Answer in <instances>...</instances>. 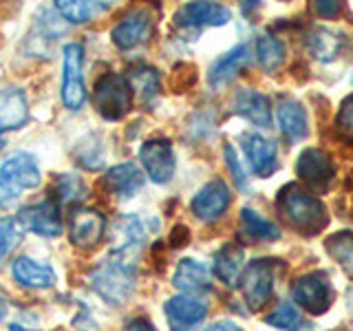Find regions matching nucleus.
<instances>
[{
  "mask_svg": "<svg viewBox=\"0 0 353 331\" xmlns=\"http://www.w3.org/2000/svg\"><path fill=\"white\" fill-rule=\"evenodd\" d=\"M196 84V66L190 62H179L170 73V88L174 93H185Z\"/></svg>",
  "mask_w": 353,
  "mask_h": 331,
  "instance_id": "34",
  "label": "nucleus"
},
{
  "mask_svg": "<svg viewBox=\"0 0 353 331\" xmlns=\"http://www.w3.org/2000/svg\"><path fill=\"white\" fill-rule=\"evenodd\" d=\"M336 163L329 157L325 150L320 148H305L298 154L296 161V174L309 190H314L318 194L327 192L331 183L336 179Z\"/></svg>",
  "mask_w": 353,
  "mask_h": 331,
  "instance_id": "6",
  "label": "nucleus"
},
{
  "mask_svg": "<svg viewBox=\"0 0 353 331\" xmlns=\"http://www.w3.org/2000/svg\"><path fill=\"white\" fill-rule=\"evenodd\" d=\"M152 33V18L146 9H135L130 11V14L117 22L110 31V38H113L115 47L121 49V51H130L139 47V44L148 42Z\"/></svg>",
  "mask_w": 353,
  "mask_h": 331,
  "instance_id": "16",
  "label": "nucleus"
},
{
  "mask_svg": "<svg viewBox=\"0 0 353 331\" xmlns=\"http://www.w3.org/2000/svg\"><path fill=\"white\" fill-rule=\"evenodd\" d=\"M139 161L148 179H152L154 183H168L176 168L174 150L168 139H148L146 143H141Z\"/></svg>",
  "mask_w": 353,
  "mask_h": 331,
  "instance_id": "9",
  "label": "nucleus"
},
{
  "mask_svg": "<svg viewBox=\"0 0 353 331\" xmlns=\"http://www.w3.org/2000/svg\"><path fill=\"white\" fill-rule=\"evenodd\" d=\"M27 119H29L27 95L14 86L0 88V132L25 126Z\"/></svg>",
  "mask_w": 353,
  "mask_h": 331,
  "instance_id": "19",
  "label": "nucleus"
},
{
  "mask_svg": "<svg viewBox=\"0 0 353 331\" xmlns=\"http://www.w3.org/2000/svg\"><path fill=\"white\" fill-rule=\"evenodd\" d=\"M0 146H3V143H0Z\"/></svg>",
  "mask_w": 353,
  "mask_h": 331,
  "instance_id": "45",
  "label": "nucleus"
},
{
  "mask_svg": "<svg viewBox=\"0 0 353 331\" xmlns=\"http://www.w3.org/2000/svg\"><path fill=\"white\" fill-rule=\"evenodd\" d=\"M256 55L263 71L276 73L285 62V44L281 42V38L272 36V33H263L256 40Z\"/></svg>",
  "mask_w": 353,
  "mask_h": 331,
  "instance_id": "30",
  "label": "nucleus"
},
{
  "mask_svg": "<svg viewBox=\"0 0 353 331\" xmlns=\"http://www.w3.org/2000/svg\"><path fill=\"white\" fill-rule=\"evenodd\" d=\"M110 9V3H91V0H58L55 11L73 25H84V22L97 18L99 14Z\"/></svg>",
  "mask_w": 353,
  "mask_h": 331,
  "instance_id": "28",
  "label": "nucleus"
},
{
  "mask_svg": "<svg viewBox=\"0 0 353 331\" xmlns=\"http://www.w3.org/2000/svg\"><path fill=\"white\" fill-rule=\"evenodd\" d=\"M132 104V86L126 75L104 73L93 86V106L106 121L124 117Z\"/></svg>",
  "mask_w": 353,
  "mask_h": 331,
  "instance_id": "3",
  "label": "nucleus"
},
{
  "mask_svg": "<svg viewBox=\"0 0 353 331\" xmlns=\"http://www.w3.org/2000/svg\"><path fill=\"white\" fill-rule=\"evenodd\" d=\"M205 331H243L236 323H232V320H219V323L205 327Z\"/></svg>",
  "mask_w": 353,
  "mask_h": 331,
  "instance_id": "41",
  "label": "nucleus"
},
{
  "mask_svg": "<svg viewBox=\"0 0 353 331\" xmlns=\"http://www.w3.org/2000/svg\"><path fill=\"white\" fill-rule=\"evenodd\" d=\"M11 274L18 285L29 290H49L55 285V272L49 265L33 261L31 257H18L11 265Z\"/></svg>",
  "mask_w": 353,
  "mask_h": 331,
  "instance_id": "22",
  "label": "nucleus"
},
{
  "mask_svg": "<svg viewBox=\"0 0 353 331\" xmlns=\"http://www.w3.org/2000/svg\"><path fill=\"white\" fill-rule=\"evenodd\" d=\"M274 259H256L241 272L239 285L252 312H259L270 303L274 294Z\"/></svg>",
  "mask_w": 353,
  "mask_h": 331,
  "instance_id": "5",
  "label": "nucleus"
},
{
  "mask_svg": "<svg viewBox=\"0 0 353 331\" xmlns=\"http://www.w3.org/2000/svg\"><path fill=\"white\" fill-rule=\"evenodd\" d=\"M241 148L245 152V157L252 166L254 174H259L261 179H268L279 168V148L276 143L263 137L256 130H248L241 135Z\"/></svg>",
  "mask_w": 353,
  "mask_h": 331,
  "instance_id": "11",
  "label": "nucleus"
},
{
  "mask_svg": "<svg viewBox=\"0 0 353 331\" xmlns=\"http://www.w3.org/2000/svg\"><path fill=\"white\" fill-rule=\"evenodd\" d=\"M126 331H157V327H154L148 318H132L126 325Z\"/></svg>",
  "mask_w": 353,
  "mask_h": 331,
  "instance_id": "40",
  "label": "nucleus"
},
{
  "mask_svg": "<svg viewBox=\"0 0 353 331\" xmlns=\"http://www.w3.org/2000/svg\"><path fill=\"white\" fill-rule=\"evenodd\" d=\"M172 285L188 296L205 294L212 290V274H210V270L201 261L183 259L179 265H176V272L172 276Z\"/></svg>",
  "mask_w": 353,
  "mask_h": 331,
  "instance_id": "17",
  "label": "nucleus"
},
{
  "mask_svg": "<svg viewBox=\"0 0 353 331\" xmlns=\"http://www.w3.org/2000/svg\"><path fill=\"white\" fill-rule=\"evenodd\" d=\"M351 179H353V177H351ZM351 185H353V181H351Z\"/></svg>",
  "mask_w": 353,
  "mask_h": 331,
  "instance_id": "44",
  "label": "nucleus"
},
{
  "mask_svg": "<svg viewBox=\"0 0 353 331\" xmlns=\"http://www.w3.org/2000/svg\"><path fill=\"white\" fill-rule=\"evenodd\" d=\"M7 316V301H5V296L0 294V320H3Z\"/></svg>",
  "mask_w": 353,
  "mask_h": 331,
  "instance_id": "42",
  "label": "nucleus"
},
{
  "mask_svg": "<svg viewBox=\"0 0 353 331\" xmlns=\"http://www.w3.org/2000/svg\"><path fill=\"white\" fill-rule=\"evenodd\" d=\"M11 331H33V329H27V327H20V325H11Z\"/></svg>",
  "mask_w": 353,
  "mask_h": 331,
  "instance_id": "43",
  "label": "nucleus"
},
{
  "mask_svg": "<svg viewBox=\"0 0 353 331\" xmlns=\"http://www.w3.org/2000/svg\"><path fill=\"white\" fill-rule=\"evenodd\" d=\"M243 259H245L243 250L234 243H228L214 254V274L228 287H236L243 272Z\"/></svg>",
  "mask_w": 353,
  "mask_h": 331,
  "instance_id": "25",
  "label": "nucleus"
},
{
  "mask_svg": "<svg viewBox=\"0 0 353 331\" xmlns=\"http://www.w3.org/2000/svg\"><path fill=\"white\" fill-rule=\"evenodd\" d=\"M230 203H232V194H230L228 183L223 179H212L194 194L190 208H192V214L199 221L214 223V221H219L228 212Z\"/></svg>",
  "mask_w": 353,
  "mask_h": 331,
  "instance_id": "12",
  "label": "nucleus"
},
{
  "mask_svg": "<svg viewBox=\"0 0 353 331\" xmlns=\"http://www.w3.org/2000/svg\"><path fill=\"white\" fill-rule=\"evenodd\" d=\"M104 228H106V219L102 212H97V210L84 208V205H77L71 210L69 239L75 248H80V250L95 248L104 234Z\"/></svg>",
  "mask_w": 353,
  "mask_h": 331,
  "instance_id": "13",
  "label": "nucleus"
},
{
  "mask_svg": "<svg viewBox=\"0 0 353 331\" xmlns=\"http://www.w3.org/2000/svg\"><path fill=\"white\" fill-rule=\"evenodd\" d=\"M276 117H279V128L287 141H301L309 132L307 110L298 99H281L279 108H276Z\"/></svg>",
  "mask_w": 353,
  "mask_h": 331,
  "instance_id": "20",
  "label": "nucleus"
},
{
  "mask_svg": "<svg viewBox=\"0 0 353 331\" xmlns=\"http://www.w3.org/2000/svg\"><path fill=\"white\" fill-rule=\"evenodd\" d=\"M325 248L331 257L342 265V270L353 274V234L351 232H338V234L329 237Z\"/></svg>",
  "mask_w": 353,
  "mask_h": 331,
  "instance_id": "31",
  "label": "nucleus"
},
{
  "mask_svg": "<svg viewBox=\"0 0 353 331\" xmlns=\"http://www.w3.org/2000/svg\"><path fill=\"white\" fill-rule=\"evenodd\" d=\"M146 241V225L135 214H124L115 223V248L110 252H124L139 257V250Z\"/></svg>",
  "mask_w": 353,
  "mask_h": 331,
  "instance_id": "24",
  "label": "nucleus"
},
{
  "mask_svg": "<svg viewBox=\"0 0 353 331\" xmlns=\"http://www.w3.org/2000/svg\"><path fill=\"white\" fill-rule=\"evenodd\" d=\"M232 18V11L216 3H188L176 11L174 22L183 29L223 27Z\"/></svg>",
  "mask_w": 353,
  "mask_h": 331,
  "instance_id": "15",
  "label": "nucleus"
},
{
  "mask_svg": "<svg viewBox=\"0 0 353 331\" xmlns=\"http://www.w3.org/2000/svg\"><path fill=\"white\" fill-rule=\"evenodd\" d=\"M250 58L252 55H250L248 44H239V47L230 49L225 55H221V58L212 64V69H210V75H208L210 84L225 86L250 64Z\"/></svg>",
  "mask_w": 353,
  "mask_h": 331,
  "instance_id": "23",
  "label": "nucleus"
},
{
  "mask_svg": "<svg viewBox=\"0 0 353 331\" xmlns=\"http://www.w3.org/2000/svg\"><path fill=\"white\" fill-rule=\"evenodd\" d=\"M276 210L287 223L305 237H314L329 225L325 203L298 183H287L281 188V192L276 194Z\"/></svg>",
  "mask_w": 353,
  "mask_h": 331,
  "instance_id": "2",
  "label": "nucleus"
},
{
  "mask_svg": "<svg viewBox=\"0 0 353 331\" xmlns=\"http://www.w3.org/2000/svg\"><path fill=\"white\" fill-rule=\"evenodd\" d=\"M128 82L132 86V91H137L143 104H152L159 95L161 88V77L159 71L152 69L148 64H137L128 71Z\"/></svg>",
  "mask_w": 353,
  "mask_h": 331,
  "instance_id": "27",
  "label": "nucleus"
},
{
  "mask_svg": "<svg viewBox=\"0 0 353 331\" xmlns=\"http://www.w3.org/2000/svg\"><path fill=\"white\" fill-rule=\"evenodd\" d=\"M294 301L312 316L325 314L331 307V285L323 274H305L292 287Z\"/></svg>",
  "mask_w": 353,
  "mask_h": 331,
  "instance_id": "10",
  "label": "nucleus"
},
{
  "mask_svg": "<svg viewBox=\"0 0 353 331\" xmlns=\"http://www.w3.org/2000/svg\"><path fill=\"white\" fill-rule=\"evenodd\" d=\"M55 188H58V201H73V199H82L86 194V188L82 183L80 177L73 174H62L58 181H55Z\"/></svg>",
  "mask_w": 353,
  "mask_h": 331,
  "instance_id": "35",
  "label": "nucleus"
},
{
  "mask_svg": "<svg viewBox=\"0 0 353 331\" xmlns=\"http://www.w3.org/2000/svg\"><path fill=\"white\" fill-rule=\"evenodd\" d=\"M84 47L80 42H69L64 47V66H62V102L69 110H80L86 99L84 84Z\"/></svg>",
  "mask_w": 353,
  "mask_h": 331,
  "instance_id": "7",
  "label": "nucleus"
},
{
  "mask_svg": "<svg viewBox=\"0 0 353 331\" xmlns=\"http://www.w3.org/2000/svg\"><path fill=\"white\" fill-rule=\"evenodd\" d=\"M143 172L137 168L132 161L126 163H117L113 166L106 177H104V185L110 194H115L117 199H130L135 197L141 188H143Z\"/></svg>",
  "mask_w": 353,
  "mask_h": 331,
  "instance_id": "18",
  "label": "nucleus"
},
{
  "mask_svg": "<svg viewBox=\"0 0 353 331\" xmlns=\"http://www.w3.org/2000/svg\"><path fill=\"white\" fill-rule=\"evenodd\" d=\"M165 318H168L170 331H192L201 325V320L208 316V305L196 296L179 294L172 296L163 305Z\"/></svg>",
  "mask_w": 353,
  "mask_h": 331,
  "instance_id": "14",
  "label": "nucleus"
},
{
  "mask_svg": "<svg viewBox=\"0 0 353 331\" xmlns=\"http://www.w3.org/2000/svg\"><path fill=\"white\" fill-rule=\"evenodd\" d=\"M42 172L36 157L29 152H16L0 166V192L7 197H18L27 190L38 188Z\"/></svg>",
  "mask_w": 353,
  "mask_h": 331,
  "instance_id": "4",
  "label": "nucleus"
},
{
  "mask_svg": "<svg viewBox=\"0 0 353 331\" xmlns=\"http://www.w3.org/2000/svg\"><path fill=\"white\" fill-rule=\"evenodd\" d=\"M225 161H228V168H230V172H232V177H234V183L241 188V190H248V177H245V170H243V166H241V161H239V157H236V152H234V148L230 146H225Z\"/></svg>",
  "mask_w": 353,
  "mask_h": 331,
  "instance_id": "37",
  "label": "nucleus"
},
{
  "mask_svg": "<svg viewBox=\"0 0 353 331\" xmlns=\"http://www.w3.org/2000/svg\"><path fill=\"white\" fill-rule=\"evenodd\" d=\"M336 128L349 143H353V93L345 99V102H342V106L338 110Z\"/></svg>",
  "mask_w": 353,
  "mask_h": 331,
  "instance_id": "36",
  "label": "nucleus"
},
{
  "mask_svg": "<svg viewBox=\"0 0 353 331\" xmlns=\"http://www.w3.org/2000/svg\"><path fill=\"white\" fill-rule=\"evenodd\" d=\"M314 9H316V14L323 16V18H336L340 14L342 5L340 3H327V0H320V3L314 5Z\"/></svg>",
  "mask_w": 353,
  "mask_h": 331,
  "instance_id": "39",
  "label": "nucleus"
},
{
  "mask_svg": "<svg viewBox=\"0 0 353 331\" xmlns=\"http://www.w3.org/2000/svg\"><path fill=\"white\" fill-rule=\"evenodd\" d=\"M340 47H342V38L329 27H314L307 36V49L320 62L336 60Z\"/></svg>",
  "mask_w": 353,
  "mask_h": 331,
  "instance_id": "26",
  "label": "nucleus"
},
{
  "mask_svg": "<svg viewBox=\"0 0 353 331\" xmlns=\"http://www.w3.org/2000/svg\"><path fill=\"white\" fill-rule=\"evenodd\" d=\"M22 228L20 221L14 217H0V263H3L11 250H14L20 239H22Z\"/></svg>",
  "mask_w": 353,
  "mask_h": 331,
  "instance_id": "33",
  "label": "nucleus"
},
{
  "mask_svg": "<svg viewBox=\"0 0 353 331\" xmlns=\"http://www.w3.org/2000/svg\"><path fill=\"white\" fill-rule=\"evenodd\" d=\"M20 225L44 239H55L62 234V214L58 199H44L40 203L25 205L16 217Z\"/></svg>",
  "mask_w": 353,
  "mask_h": 331,
  "instance_id": "8",
  "label": "nucleus"
},
{
  "mask_svg": "<svg viewBox=\"0 0 353 331\" xmlns=\"http://www.w3.org/2000/svg\"><path fill=\"white\" fill-rule=\"evenodd\" d=\"M241 230H243V234L252 241H279L281 239V230L276 228L272 221L254 212L252 208L241 210Z\"/></svg>",
  "mask_w": 353,
  "mask_h": 331,
  "instance_id": "29",
  "label": "nucleus"
},
{
  "mask_svg": "<svg viewBox=\"0 0 353 331\" xmlns=\"http://www.w3.org/2000/svg\"><path fill=\"white\" fill-rule=\"evenodd\" d=\"M188 243H190V230L185 225H174L172 232H170V239H168V245L172 250H181L185 248Z\"/></svg>",
  "mask_w": 353,
  "mask_h": 331,
  "instance_id": "38",
  "label": "nucleus"
},
{
  "mask_svg": "<svg viewBox=\"0 0 353 331\" xmlns=\"http://www.w3.org/2000/svg\"><path fill=\"white\" fill-rule=\"evenodd\" d=\"M232 106H234L239 115L250 119L252 124L261 128H272V106L270 99L263 93L252 91V88H241L232 99Z\"/></svg>",
  "mask_w": 353,
  "mask_h": 331,
  "instance_id": "21",
  "label": "nucleus"
},
{
  "mask_svg": "<svg viewBox=\"0 0 353 331\" xmlns=\"http://www.w3.org/2000/svg\"><path fill=\"white\" fill-rule=\"evenodd\" d=\"M137 257L124 252H110L108 259L102 261L91 272L93 290L104 298L108 305L121 307L135 294L137 281Z\"/></svg>",
  "mask_w": 353,
  "mask_h": 331,
  "instance_id": "1",
  "label": "nucleus"
},
{
  "mask_svg": "<svg viewBox=\"0 0 353 331\" xmlns=\"http://www.w3.org/2000/svg\"><path fill=\"white\" fill-rule=\"evenodd\" d=\"M268 325L276 327V329H283V331H301L305 320H303L301 312H298L294 303H281L268 316Z\"/></svg>",
  "mask_w": 353,
  "mask_h": 331,
  "instance_id": "32",
  "label": "nucleus"
}]
</instances>
